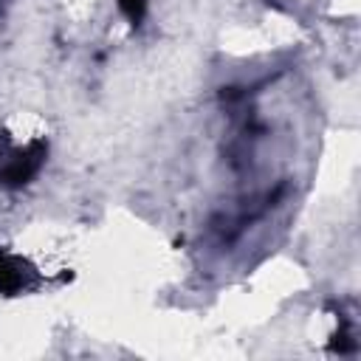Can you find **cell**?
<instances>
[{
  "label": "cell",
  "instance_id": "6da1fadb",
  "mask_svg": "<svg viewBox=\"0 0 361 361\" xmlns=\"http://www.w3.org/2000/svg\"><path fill=\"white\" fill-rule=\"evenodd\" d=\"M45 158V141H3L0 147V183L3 186H23L28 183Z\"/></svg>",
  "mask_w": 361,
  "mask_h": 361
},
{
  "label": "cell",
  "instance_id": "7a4b0ae2",
  "mask_svg": "<svg viewBox=\"0 0 361 361\" xmlns=\"http://www.w3.org/2000/svg\"><path fill=\"white\" fill-rule=\"evenodd\" d=\"M25 274L28 271H23V262H17L8 254H0V290L20 288L25 282Z\"/></svg>",
  "mask_w": 361,
  "mask_h": 361
},
{
  "label": "cell",
  "instance_id": "3957f363",
  "mask_svg": "<svg viewBox=\"0 0 361 361\" xmlns=\"http://www.w3.org/2000/svg\"><path fill=\"white\" fill-rule=\"evenodd\" d=\"M118 8H121V14L133 25H138L141 17H144V11H147V0H118Z\"/></svg>",
  "mask_w": 361,
  "mask_h": 361
}]
</instances>
